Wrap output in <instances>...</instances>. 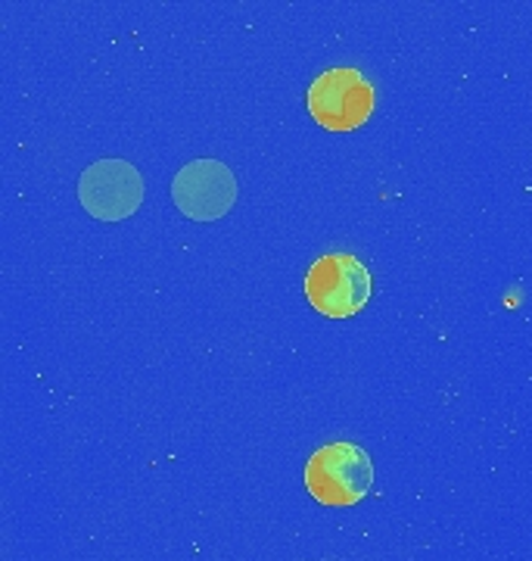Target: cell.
I'll use <instances>...</instances> for the list:
<instances>
[{
    "label": "cell",
    "mask_w": 532,
    "mask_h": 561,
    "mask_svg": "<svg viewBox=\"0 0 532 561\" xmlns=\"http://www.w3.org/2000/svg\"><path fill=\"white\" fill-rule=\"evenodd\" d=\"M81 206L100 221L128 219L143 203L140 172L125 160H100L81 172Z\"/></svg>",
    "instance_id": "obj_4"
},
{
    "label": "cell",
    "mask_w": 532,
    "mask_h": 561,
    "mask_svg": "<svg viewBox=\"0 0 532 561\" xmlns=\"http://www.w3.org/2000/svg\"><path fill=\"white\" fill-rule=\"evenodd\" d=\"M172 201L187 219H221L236 201L234 172L218 160L187 162L172 181Z\"/></svg>",
    "instance_id": "obj_5"
},
{
    "label": "cell",
    "mask_w": 532,
    "mask_h": 561,
    "mask_svg": "<svg viewBox=\"0 0 532 561\" xmlns=\"http://www.w3.org/2000/svg\"><path fill=\"white\" fill-rule=\"evenodd\" d=\"M374 465L355 443H324L305 465V486L321 505H355L371 493Z\"/></svg>",
    "instance_id": "obj_1"
},
{
    "label": "cell",
    "mask_w": 532,
    "mask_h": 561,
    "mask_svg": "<svg viewBox=\"0 0 532 561\" xmlns=\"http://www.w3.org/2000/svg\"><path fill=\"white\" fill-rule=\"evenodd\" d=\"M309 113L327 131H355L374 113V84L349 66L327 69L309 88Z\"/></svg>",
    "instance_id": "obj_2"
},
{
    "label": "cell",
    "mask_w": 532,
    "mask_h": 561,
    "mask_svg": "<svg viewBox=\"0 0 532 561\" xmlns=\"http://www.w3.org/2000/svg\"><path fill=\"white\" fill-rule=\"evenodd\" d=\"M305 297L327 319H349L371 300V275L352 253H327L305 275Z\"/></svg>",
    "instance_id": "obj_3"
}]
</instances>
